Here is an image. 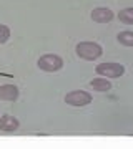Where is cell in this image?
<instances>
[{
	"label": "cell",
	"mask_w": 133,
	"mask_h": 149,
	"mask_svg": "<svg viewBox=\"0 0 133 149\" xmlns=\"http://www.w3.org/2000/svg\"><path fill=\"white\" fill-rule=\"evenodd\" d=\"M75 53L77 56L82 60H87V61H93V60H98L103 55V50L98 43L95 42H80L77 43L75 47Z\"/></svg>",
	"instance_id": "6da1fadb"
},
{
	"label": "cell",
	"mask_w": 133,
	"mask_h": 149,
	"mask_svg": "<svg viewBox=\"0 0 133 149\" xmlns=\"http://www.w3.org/2000/svg\"><path fill=\"white\" fill-rule=\"evenodd\" d=\"M37 66L42 71H47V73H55L58 70L63 68V60L60 58L58 55H53V53H48V55H43L40 56L37 61Z\"/></svg>",
	"instance_id": "7a4b0ae2"
},
{
	"label": "cell",
	"mask_w": 133,
	"mask_h": 149,
	"mask_svg": "<svg viewBox=\"0 0 133 149\" xmlns=\"http://www.w3.org/2000/svg\"><path fill=\"white\" fill-rule=\"evenodd\" d=\"M96 73L100 76H105L108 80L112 78H120L123 73H125V66L120 63H115V61H106V63H100L96 66Z\"/></svg>",
	"instance_id": "3957f363"
},
{
	"label": "cell",
	"mask_w": 133,
	"mask_h": 149,
	"mask_svg": "<svg viewBox=\"0 0 133 149\" xmlns=\"http://www.w3.org/2000/svg\"><path fill=\"white\" fill-rule=\"evenodd\" d=\"M65 103L70 104V106H75V108H82V106H87L91 103V95L87 93L83 90H75V91H70L65 95Z\"/></svg>",
	"instance_id": "277c9868"
},
{
	"label": "cell",
	"mask_w": 133,
	"mask_h": 149,
	"mask_svg": "<svg viewBox=\"0 0 133 149\" xmlns=\"http://www.w3.org/2000/svg\"><path fill=\"white\" fill-rule=\"evenodd\" d=\"M113 12L106 7H96L91 10V20L96 22V23H108V22L113 20Z\"/></svg>",
	"instance_id": "5b68a950"
},
{
	"label": "cell",
	"mask_w": 133,
	"mask_h": 149,
	"mask_svg": "<svg viewBox=\"0 0 133 149\" xmlns=\"http://www.w3.org/2000/svg\"><path fill=\"white\" fill-rule=\"evenodd\" d=\"M18 126H20L18 119L12 114H4L0 118V131H4V133H13L18 129Z\"/></svg>",
	"instance_id": "8992f818"
},
{
	"label": "cell",
	"mask_w": 133,
	"mask_h": 149,
	"mask_svg": "<svg viewBox=\"0 0 133 149\" xmlns=\"http://www.w3.org/2000/svg\"><path fill=\"white\" fill-rule=\"evenodd\" d=\"M17 98H18V88L15 85L0 86V100L2 101H15Z\"/></svg>",
	"instance_id": "52a82bcc"
},
{
	"label": "cell",
	"mask_w": 133,
	"mask_h": 149,
	"mask_svg": "<svg viewBox=\"0 0 133 149\" xmlns=\"http://www.w3.org/2000/svg\"><path fill=\"white\" fill-rule=\"evenodd\" d=\"M90 86L95 91H98V93H106V91H110V88H112V83H110L108 78L101 76V78H95V80H91L90 81Z\"/></svg>",
	"instance_id": "ba28073f"
},
{
	"label": "cell",
	"mask_w": 133,
	"mask_h": 149,
	"mask_svg": "<svg viewBox=\"0 0 133 149\" xmlns=\"http://www.w3.org/2000/svg\"><path fill=\"white\" fill-rule=\"evenodd\" d=\"M118 20L125 25H133V7H127L118 12Z\"/></svg>",
	"instance_id": "9c48e42d"
},
{
	"label": "cell",
	"mask_w": 133,
	"mask_h": 149,
	"mask_svg": "<svg viewBox=\"0 0 133 149\" xmlns=\"http://www.w3.org/2000/svg\"><path fill=\"white\" fill-rule=\"evenodd\" d=\"M118 43H122L125 47H133V32L130 30H125V32H120L117 35Z\"/></svg>",
	"instance_id": "30bf717a"
},
{
	"label": "cell",
	"mask_w": 133,
	"mask_h": 149,
	"mask_svg": "<svg viewBox=\"0 0 133 149\" xmlns=\"http://www.w3.org/2000/svg\"><path fill=\"white\" fill-rule=\"evenodd\" d=\"M10 38V28L7 25H0V43H5Z\"/></svg>",
	"instance_id": "8fae6325"
}]
</instances>
